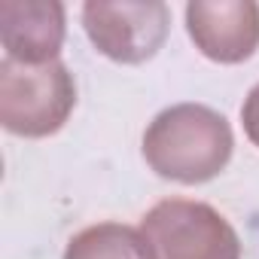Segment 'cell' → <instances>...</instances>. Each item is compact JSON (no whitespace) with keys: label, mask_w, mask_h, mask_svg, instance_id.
Listing matches in <instances>:
<instances>
[{"label":"cell","mask_w":259,"mask_h":259,"mask_svg":"<svg viewBox=\"0 0 259 259\" xmlns=\"http://www.w3.org/2000/svg\"><path fill=\"white\" fill-rule=\"evenodd\" d=\"M141 153L156 177L180 186H201L229 168L235 132L220 110L183 101L153 116Z\"/></svg>","instance_id":"cell-1"},{"label":"cell","mask_w":259,"mask_h":259,"mask_svg":"<svg viewBox=\"0 0 259 259\" xmlns=\"http://www.w3.org/2000/svg\"><path fill=\"white\" fill-rule=\"evenodd\" d=\"M76 107V79L64 61H0V125L16 138L40 141L67 125Z\"/></svg>","instance_id":"cell-2"},{"label":"cell","mask_w":259,"mask_h":259,"mask_svg":"<svg viewBox=\"0 0 259 259\" xmlns=\"http://www.w3.org/2000/svg\"><path fill=\"white\" fill-rule=\"evenodd\" d=\"M153 259H241L235 226L207 201L162 198L141 217Z\"/></svg>","instance_id":"cell-3"},{"label":"cell","mask_w":259,"mask_h":259,"mask_svg":"<svg viewBox=\"0 0 259 259\" xmlns=\"http://www.w3.org/2000/svg\"><path fill=\"white\" fill-rule=\"evenodd\" d=\"M82 31L95 52L113 64L138 67L159 55L171 31V10L162 0H89Z\"/></svg>","instance_id":"cell-4"},{"label":"cell","mask_w":259,"mask_h":259,"mask_svg":"<svg viewBox=\"0 0 259 259\" xmlns=\"http://www.w3.org/2000/svg\"><path fill=\"white\" fill-rule=\"evenodd\" d=\"M192 46L213 64H244L259 49V4L192 0L183 10Z\"/></svg>","instance_id":"cell-5"},{"label":"cell","mask_w":259,"mask_h":259,"mask_svg":"<svg viewBox=\"0 0 259 259\" xmlns=\"http://www.w3.org/2000/svg\"><path fill=\"white\" fill-rule=\"evenodd\" d=\"M67 37V10L61 0H4L0 4V43L10 61L52 64Z\"/></svg>","instance_id":"cell-6"},{"label":"cell","mask_w":259,"mask_h":259,"mask_svg":"<svg viewBox=\"0 0 259 259\" xmlns=\"http://www.w3.org/2000/svg\"><path fill=\"white\" fill-rule=\"evenodd\" d=\"M61 259H153V253L138 226L95 223L67 241Z\"/></svg>","instance_id":"cell-7"},{"label":"cell","mask_w":259,"mask_h":259,"mask_svg":"<svg viewBox=\"0 0 259 259\" xmlns=\"http://www.w3.org/2000/svg\"><path fill=\"white\" fill-rule=\"evenodd\" d=\"M241 125H244L247 141L259 150V82L247 92V98L241 104Z\"/></svg>","instance_id":"cell-8"}]
</instances>
